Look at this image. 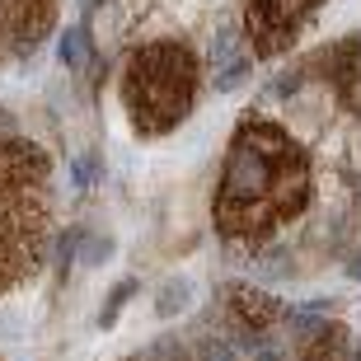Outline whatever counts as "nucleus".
<instances>
[{
	"label": "nucleus",
	"mask_w": 361,
	"mask_h": 361,
	"mask_svg": "<svg viewBox=\"0 0 361 361\" xmlns=\"http://www.w3.org/2000/svg\"><path fill=\"white\" fill-rule=\"evenodd\" d=\"M249 66H254L249 42L240 47L230 33H221V38H216V56H212V85L216 90H240L244 75H249Z\"/></svg>",
	"instance_id": "8"
},
{
	"label": "nucleus",
	"mask_w": 361,
	"mask_h": 361,
	"mask_svg": "<svg viewBox=\"0 0 361 361\" xmlns=\"http://www.w3.org/2000/svg\"><path fill=\"white\" fill-rule=\"evenodd\" d=\"M324 0H244V42L254 61H277L300 42L314 19H319Z\"/></svg>",
	"instance_id": "4"
},
{
	"label": "nucleus",
	"mask_w": 361,
	"mask_h": 361,
	"mask_svg": "<svg viewBox=\"0 0 361 361\" xmlns=\"http://www.w3.org/2000/svg\"><path fill=\"white\" fill-rule=\"evenodd\" d=\"M221 300H226L230 319L240 324L244 334H263V329H272V324L286 314L277 295L263 291V286H254V281H230L226 291H221Z\"/></svg>",
	"instance_id": "5"
},
{
	"label": "nucleus",
	"mask_w": 361,
	"mask_h": 361,
	"mask_svg": "<svg viewBox=\"0 0 361 361\" xmlns=\"http://www.w3.org/2000/svg\"><path fill=\"white\" fill-rule=\"evenodd\" d=\"M108 254H113V240H108V235H99V240L90 244V254H85L80 263H85V268H94V263H99V258H108Z\"/></svg>",
	"instance_id": "14"
},
{
	"label": "nucleus",
	"mask_w": 361,
	"mask_h": 361,
	"mask_svg": "<svg viewBox=\"0 0 361 361\" xmlns=\"http://www.w3.org/2000/svg\"><path fill=\"white\" fill-rule=\"evenodd\" d=\"M136 291H141V286H136L132 277L122 281L118 291H113V295H108V300H104V310H99V329H113V324H118V314H122V305H127V300H132Z\"/></svg>",
	"instance_id": "12"
},
{
	"label": "nucleus",
	"mask_w": 361,
	"mask_h": 361,
	"mask_svg": "<svg viewBox=\"0 0 361 361\" xmlns=\"http://www.w3.org/2000/svg\"><path fill=\"white\" fill-rule=\"evenodd\" d=\"M352 277H357V281H361V258H357V268H352Z\"/></svg>",
	"instance_id": "16"
},
{
	"label": "nucleus",
	"mask_w": 361,
	"mask_h": 361,
	"mask_svg": "<svg viewBox=\"0 0 361 361\" xmlns=\"http://www.w3.org/2000/svg\"><path fill=\"white\" fill-rule=\"evenodd\" d=\"M192 361H235V352H230L226 338H202L197 352H192Z\"/></svg>",
	"instance_id": "13"
},
{
	"label": "nucleus",
	"mask_w": 361,
	"mask_h": 361,
	"mask_svg": "<svg viewBox=\"0 0 361 361\" xmlns=\"http://www.w3.org/2000/svg\"><path fill=\"white\" fill-rule=\"evenodd\" d=\"M314 202V164L291 127L244 113L230 132L226 164L216 178L212 221L216 235L240 249H263L295 226Z\"/></svg>",
	"instance_id": "1"
},
{
	"label": "nucleus",
	"mask_w": 361,
	"mask_h": 361,
	"mask_svg": "<svg viewBox=\"0 0 361 361\" xmlns=\"http://www.w3.org/2000/svg\"><path fill=\"white\" fill-rule=\"evenodd\" d=\"M343 352H348V329L338 319L310 329V338L300 343V361H343Z\"/></svg>",
	"instance_id": "9"
},
{
	"label": "nucleus",
	"mask_w": 361,
	"mask_h": 361,
	"mask_svg": "<svg viewBox=\"0 0 361 361\" xmlns=\"http://www.w3.org/2000/svg\"><path fill=\"white\" fill-rule=\"evenodd\" d=\"M10 52V33H5V24H0V56Z\"/></svg>",
	"instance_id": "15"
},
{
	"label": "nucleus",
	"mask_w": 361,
	"mask_h": 361,
	"mask_svg": "<svg viewBox=\"0 0 361 361\" xmlns=\"http://www.w3.org/2000/svg\"><path fill=\"white\" fill-rule=\"evenodd\" d=\"M61 66L66 71H75V75H80L85 66H90V28H71L66 38H61Z\"/></svg>",
	"instance_id": "11"
},
{
	"label": "nucleus",
	"mask_w": 361,
	"mask_h": 361,
	"mask_svg": "<svg viewBox=\"0 0 361 361\" xmlns=\"http://www.w3.org/2000/svg\"><path fill=\"white\" fill-rule=\"evenodd\" d=\"M329 61H334V71H329V90H334V99L348 108V113L361 118V38H348Z\"/></svg>",
	"instance_id": "7"
},
{
	"label": "nucleus",
	"mask_w": 361,
	"mask_h": 361,
	"mask_svg": "<svg viewBox=\"0 0 361 361\" xmlns=\"http://www.w3.org/2000/svg\"><path fill=\"white\" fill-rule=\"evenodd\" d=\"M202 94V56L183 38H150L141 42L118 75L122 113L136 136H169L188 122Z\"/></svg>",
	"instance_id": "3"
},
{
	"label": "nucleus",
	"mask_w": 361,
	"mask_h": 361,
	"mask_svg": "<svg viewBox=\"0 0 361 361\" xmlns=\"http://www.w3.org/2000/svg\"><path fill=\"white\" fill-rule=\"evenodd\" d=\"M56 5L61 0H0V24L14 47H33L47 38L56 24Z\"/></svg>",
	"instance_id": "6"
},
{
	"label": "nucleus",
	"mask_w": 361,
	"mask_h": 361,
	"mask_svg": "<svg viewBox=\"0 0 361 361\" xmlns=\"http://www.w3.org/2000/svg\"><path fill=\"white\" fill-rule=\"evenodd\" d=\"M127 361H150V357H127Z\"/></svg>",
	"instance_id": "17"
},
{
	"label": "nucleus",
	"mask_w": 361,
	"mask_h": 361,
	"mask_svg": "<svg viewBox=\"0 0 361 361\" xmlns=\"http://www.w3.org/2000/svg\"><path fill=\"white\" fill-rule=\"evenodd\" d=\"M188 300H192V281L169 277L160 291H155V314H160V319H178V314L188 310Z\"/></svg>",
	"instance_id": "10"
},
{
	"label": "nucleus",
	"mask_w": 361,
	"mask_h": 361,
	"mask_svg": "<svg viewBox=\"0 0 361 361\" xmlns=\"http://www.w3.org/2000/svg\"><path fill=\"white\" fill-rule=\"evenodd\" d=\"M56 226L52 160L14 113L0 108V295L42 268Z\"/></svg>",
	"instance_id": "2"
}]
</instances>
